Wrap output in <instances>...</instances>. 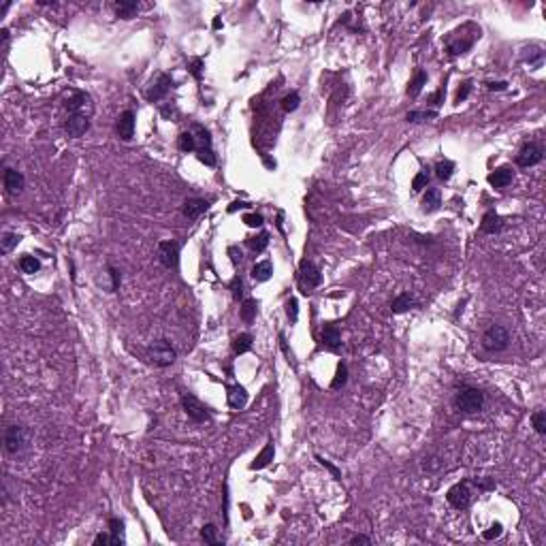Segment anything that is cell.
Here are the masks:
<instances>
[{"label": "cell", "instance_id": "obj_1", "mask_svg": "<svg viewBox=\"0 0 546 546\" xmlns=\"http://www.w3.org/2000/svg\"><path fill=\"white\" fill-rule=\"evenodd\" d=\"M508 344H510V333H508V329H504L501 325L489 327L485 331V335H482V346H485L489 352H501V350H506Z\"/></svg>", "mask_w": 546, "mask_h": 546}, {"label": "cell", "instance_id": "obj_2", "mask_svg": "<svg viewBox=\"0 0 546 546\" xmlns=\"http://www.w3.org/2000/svg\"><path fill=\"white\" fill-rule=\"evenodd\" d=\"M454 404L461 412H465V414H476V412H480L482 406H485V395H482L478 388H463L459 395H456Z\"/></svg>", "mask_w": 546, "mask_h": 546}, {"label": "cell", "instance_id": "obj_3", "mask_svg": "<svg viewBox=\"0 0 546 546\" xmlns=\"http://www.w3.org/2000/svg\"><path fill=\"white\" fill-rule=\"evenodd\" d=\"M149 356H151V363L158 365V367H169L175 363V350L173 346L167 342V339H158L149 346Z\"/></svg>", "mask_w": 546, "mask_h": 546}, {"label": "cell", "instance_id": "obj_4", "mask_svg": "<svg viewBox=\"0 0 546 546\" xmlns=\"http://www.w3.org/2000/svg\"><path fill=\"white\" fill-rule=\"evenodd\" d=\"M299 280H301L303 294H309L311 290L316 288V286H320L322 275L318 271V267L311 263V261H301V265H299Z\"/></svg>", "mask_w": 546, "mask_h": 546}, {"label": "cell", "instance_id": "obj_5", "mask_svg": "<svg viewBox=\"0 0 546 546\" xmlns=\"http://www.w3.org/2000/svg\"><path fill=\"white\" fill-rule=\"evenodd\" d=\"M66 111H68V115H86V118H90L94 113L92 96L86 92H73L66 101Z\"/></svg>", "mask_w": 546, "mask_h": 546}, {"label": "cell", "instance_id": "obj_6", "mask_svg": "<svg viewBox=\"0 0 546 546\" xmlns=\"http://www.w3.org/2000/svg\"><path fill=\"white\" fill-rule=\"evenodd\" d=\"M28 444V431L22 425H11L5 431V448L7 452H20Z\"/></svg>", "mask_w": 546, "mask_h": 546}, {"label": "cell", "instance_id": "obj_7", "mask_svg": "<svg viewBox=\"0 0 546 546\" xmlns=\"http://www.w3.org/2000/svg\"><path fill=\"white\" fill-rule=\"evenodd\" d=\"M182 408H184V412L188 414V418H192L194 423H203V420L209 418L207 408H205L194 395H184L182 397Z\"/></svg>", "mask_w": 546, "mask_h": 546}, {"label": "cell", "instance_id": "obj_8", "mask_svg": "<svg viewBox=\"0 0 546 546\" xmlns=\"http://www.w3.org/2000/svg\"><path fill=\"white\" fill-rule=\"evenodd\" d=\"M542 158H544V151L538 143H525L516 156V165L518 167H533V165L542 163Z\"/></svg>", "mask_w": 546, "mask_h": 546}, {"label": "cell", "instance_id": "obj_9", "mask_svg": "<svg viewBox=\"0 0 546 546\" xmlns=\"http://www.w3.org/2000/svg\"><path fill=\"white\" fill-rule=\"evenodd\" d=\"M446 499H448V504H450L454 510H465V508L470 506V499H472L470 487L465 485V482H459V485H454V487L448 491Z\"/></svg>", "mask_w": 546, "mask_h": 546}, {"label": "cell", "instance_id": "obj_10", "mask_svg": "<svg viewBox=\"0 0 546 546\" xmlns=\"http://www.w3.org/2000/svg\"><path fill=\"white\" fill-rule=\"evenodd\" d=\"M158 258L163 267L167 269H173L177 265V258H180V246L175 241H160L158 244Z\"/></svg>", "mask_w": 546, "mask_h": 546}, {"label": "cell", "instance_id": "obj_11", "mask_svg": "<svg viewBox=\"0 0 546 546\" xmlns=\"http://www.w3.org/2000/svg\"><path fill=\"white\" fill-rule=\"evenodd\" d=\"M64 130L68 132V137H73V139L84 137L86 132L90 130V118H86V115H68L64 122Z\"/></svg>", "mask_w": 546, "mask_h": 546}, {"label": "cell", "instance_id": "obj_12", "mask_svg": "<svg viewBox=\"0 0 546 546\" xmlns=\"http://www.w3.org/2000/svg\"><path fill=\"white\" fill-rule=\"evenodd\" d=\"M171 86H173V79L171 77H169V75H160L156 79V84H151V88L145 92L147 101H151V103L163 101V98L169 94V90H171Z\"/></svg>", "mask_w": 546, "mask_h": 546}, {"label": "cell", "instance_id": "obj_13", "mask_svg": "<svg viewBox=\"0 0 546 546\" xmlns=\"http://www.w3.org/2000/svg\"><path fill=\"white\" fill-rule=\"evenodd\" d=\"M118 135L122 141H130L135 137V113L124 111L118 120Z\"/></svg>", "mask_w": 546, "mask_h": 546}, {"label": "cell", "instance_id": "obj_14", "mask_svg": "<svg viewBox=\"0 0 546 546\" xmlns=\"http://www.w3.org/2000/svg\"><path fill=\"white\" fill-rule=\"evenodd\" d=\"M322 342H325L329 350H339L342 348V335H339L337 325L329 322V325L322 327Z\"/></svg>", "mask_w": 546, "mask_h": 546}, {"label": "cell", "instance_id": "obj_15", "mask_svg": "<svg viewBox=\"0 0 546 546\" xmlns=\"http://www.w3.org/2000/svg\"><path fill=\"white\" fill-rule=\"evenodd\" d=\"M207 209H209V203L205 199H188L184 203V216L188 220H196L199 216H203Z\"/></svg>", "mask_w": 546, "mask_h": 546}, {"label": "cell", "instance_id": "obj_16", "mask_svg": "<svg viewBox=\"0 0 546 546\" xmlns=\"http://www.w3.org/2000/svg\"><path fill=\"white\" fill-rule=\"evenodd\" d=\"M5 188L11 194L22 192V188H24V175L20 171H15V169H7V171H5Z\"/></svg>", "mask_w": 546, "mask_h": 546}, {"label": "cell", "instance_id": "obj_17", "mask_svg": "<svg viewBox=\"0 0 546 546\" xmlns=\"http://www.w3.org/2000/svg\"><path fill=\"white\" fill-rule=\"evenodd\" d=\"M248 404V393L244 386H239V384H235V386H230L228 388V406L232 410H241V408H246Z\"/></svg>", "mask_w": 546, "mask_h": 546}, {"label": "cell", "instance_id": "obj_18", "mask_svg": "<svg viewBox=\"0 0 546 546\" xmlns=\"http://www.w3.org/2000/svg\"><path fill=\"white\" fill-rule=\"evenodd\" d=\"M510 182H512V169L508 167H499L489 175V184L495 188H506Z\"/></svg>", "mask_w": 546, "mask_h": 546}, {"label": "cell", "instance_id": "obj_19", "mask_svg": "<svg viewBox=\"0 0 546 546\" xmlns=\"http://www.w3.org/2000/svg\"><path fill=\"white\" fill-rule=\"evenodd\" d=\"M480 228H482V232H487V235H495V232L504 228V224H501V218L495 211H489V213H485V218H482Z\"/></svg>", "mask_w": 546, "mask_h": 546}, {"label": "cell", "instance_id": "obj_20", "mask_svg": "<svg viewBox=\"0 0 546 546\" xmlns=\"http://www.w3.org/2000/svg\"><path fill=\"white\" fill-rule=\"evenodd\" d=\"M137 11H139V3H135V0H118V3H115V13H118L122 20L135 17Z\"/></svg>", "mask_w": 546, "mask_h": 546}, {"label": "cell", "instance_id": "obj_21", "mask_svg": "<svg viewBox=\"0 0 546 546\" xmlns=\"http://www.w3.org/2000/svg\"><path fill=\"white\" fill-rule=\"evenodd\" d=\"M273 456H275V448H273V444L269 442V444H267L265 448L261 450V454L256 456L254 463L250 465V467H252V470H263V467H267V465L273 461Z\"/></svg>", "mask_w": 546, "mask_h": 546}, {"label": "cell", "instance_id": "obj_22", "mask_svg": "<svg viewBox=\"0 0 546 546\" xmlns=\"http://www.w3.org/2000/svg\"><path fill=\"white\" fill-rule=\"evenodd\" d=\"M416 305V299L412 297V294H408V292H404V294H399V297L395 299L391 303V309L395 311V314H404V311H408V309H412Z\"/></svg>", "mask_w": 546, "mask_h": 546}, {"label": "cell", "instance_id": "obj_23", "mask_svg": "<svg viewBox=\"0 0 546 546\" xmlns=\"http://www.w3.org/2000/svg\"><path fill=\"white\" fill-rule=\"evenodd\" d=\"M271 273H273L271 261H261V263H256L252 267V277H254L256 282H267L271 277Z\"/></svg>", "mask_w": 546, "mask_h": 546}, {"label": "cell", "instance_id": "obj_24", "mask_svg": "<svg viewBox=\"0 0 546 546\" xmlns=\"http://www.w3.org/2000/svg\"><path fill=\"white\" fill-rule=\"evenodd\" d=\"M440 203H442V194L437 188H429V190L425 192L423 196V207L425 211H435L437 207H440Z\"/></svg>", "mask_w": 546, "mask_h": 546}, {"label": "cell", "instance_id": "obj_25", "mask_svg": "<svg viewBox=\"0 0 546 546\" xmlns=\"http://www.w3.org/2000/svg\"><path fill=\"white\" fill-rule=\"evenodd\" d=\"M425 86H427V73H425V70H418V73L414 75V79L410 82V86H408V94L412 98H416L420 92H423Z\"/></svg>", "mask_w": 546, "mask_h": 546}, {"label": "cell", "instance_id": "obj_26", "mask_svg": "<svg viewBox=\"0 0 546 546\" xmlns=\"http://www.w3.org/2000/svg\"><path fill=\"white\" fill-rule=\"evenodd\" d=\"M177 147H180L184 154H188V151H196V137H194V132H182L180 139H177Z\"/></svg>", "mask_w": 546, "mask_h": 546}, {"label": "cell", "instance_id": "obj_27", "mask_svg": "<svg viewBox=\"0 0 546 546\" xmlns=\"http://www.w3.org/2000/svg\"><path fill=\"white\" fill-rule=\"evenodd\" d=\"M232 350H235L237 354H244L248 350H252V335H250V333L237 335L235 342H232Z\"/></svg>", "mask_w": 546, "mask_h": 546}, {"label": "cell", "instance_id": "obj_28", "mask_svg": "<svg viewBox=\"0 0 546 546\" xmlns=\"http://www.w3.org/2000/svg\"><path fill=\"white\" fill-rule=\"evenodd\" d=\"M20 269L24 271V273H28V275H32V273H37L39 269H41V263L37 261V258L34 256H22L20 258Z\"/></svg>", "mask_w": 546, "mask_h": 546}, {"label": "cell", "instance_id": "obj_29", "mask_svg": "<svg viewBox=\"0 0 546 546\" xmlns=\"http://www.w3.org/2000/svg\"><path fill=\"white\" fill-rule=\"evenodd\" d=\"M201 538L207 542V544H213V546H218L222 544V540L218 538V529H216V525H203V529H201Z\"/></svg>", "mask_w": 546, "mask_h": 546}, {"label": "cell", "instance_id": "obj_30", "mask_svg": "<svg viewBox=\"0 0 546 546\" xmlns=\"http://www.w3.org/2000/svg\"><path fill=\"white\" fill-rule=\"evenodd\" d=\"M256 307H258V303L254 299L244 301V305H241V320H244V322H252L256 318Z\"/></svg>", "mask_w": 546, "mask_h": 546}, {"label": "cell", "instance_id": "obj_31", "mask_svg": "<svg viewBox=\"0 0 546 546\" xmlns=\"http://www.w3.org/2000/svg\"><path fill=\"white\" fill-rule=\"evenodd\" d=\"M452 173H454V165L450 163V160H442V163H437V167H435V175L440 177L442 182L450 180Z\"/></svg>", "mask_w": 546, "mask_h": 546}, {"label": "cell", "instance_id": "obj_32", "mask_svg": "<svg viewBox=\"0 0 546 546\" xmlns=\"http://www.w3.org/2000/svg\"><path fill=\"white\" fill-rule=\"evenodd\" d=\"M346 382H348V367L344 363H339L337 371H335V378H333V382H331V388L337 391V388H342Z\"/></svg>", "mask_w": 546, "mask_h": 546}, {"label": "cell", "instance_id": "obj_33", "mask_svg": "<svg viewBox=\"0 0 546 546\" xmlns=\"http://www.w3.org/2000/svg\"><path fill=\"white\" fill-rule=\"evenodd\" d=\"M248 246H250V250H254V252H265V248L269 246V232H261L258 237L248 239Z\"/></svg>", "mask_w": 546, "mask_h": 546}, {"label": "cell", "instance_id": "obj_34", "mask_svg": "<svg viewBox=\"0 0 546 546\" xmlns=\"http://www.w3.org/2000/svg\"><path fill=\"white\" fill-rule=\"evenodd\" d=\"M17 241H20V237L15 235V232H5L3 239H0V252L3 254H9L11 250L17 246Z\"/></svg>", "mask_w": 546, "mask_h": 546}, {"label": "cell", "instance_id": "obj_35", "mask_svg": "<svg viewBox=\"0 0 546 546\" xmlns=\"http://www.w3.org/2000/svg\"><path fill=\"white\" fill-rule=\"evenodd\" d=\"M531 423H533V429L538 431L540 435H546V412L544 410H538L535 414L531 416Z\"/></svg>", "mask_w": 546, "mask_h": 546}, {"label": "cell", "instance_id": "obj_36", "mask_svg": "<svg viewBox=\"0 0 546 546\" xmlns=\"http://www.w3.org/2000/svg\"><path fill=\"white\" fill-rule=\"evenodd\" d=\"M299 103H301V98H299V94L297 92H290V94H286L284 98H282V109L284 111H294L299 107Z\"/></svg>", "mask_w": 546, "mask_h": 546}, {"label": "cell", "instance_id": "obj_37", "mask_svg": "<svg viewBox=\"0 0 546 546\" xmlns=\"http://www.w3.org/2000/svg\"><path fill=\"white\" fill-rule=\"evenodd\" d=\"M435 111H410L406 115L408 122H427V120H433L435 118Z\"/></svg>", "mask_w": 546, "mask_h": 546}, {"label": "cell", "instance_id": "obj_38", "mask_svg": "<svg viewBox=\"0 0 546 546\" xmlns=\"http://www.w3.org/2000/svg\"><path fill=\"white\" fill-rule=\"evenodd\" d=\"M316 461H318V463L322 465V467H327V470H329L331 474H333V478H335V480H342V472H339V470H337V467H335V465H333V463H331V461H327V459H325V456H320V454H316Z\"/></svg>", "mask_w": 546, "mask_h": 546}, {"label": "cell", "instance_id": "obj_39", "mask_svg": "<svg viewBox=\"0 0 546 546\" xmlns=\"http://www.w3.org/2000/svg\"><path fill=\"white\" fill-rule=\"evenodd\" d=\"M501 533H504V527H501V523H493L485 533H482V538H485V540H495V538H499Z\"/></svg>", "mask_w": 546, "mask_h": 546}, {"label": "cell", "instance_id": "obj_40", "mask_svg": "<svg viewBox=\"0 0 546 546\" xmlns=\"http://www.w3.org/2000/svg\"><path fill=\"white\" fill-rule=\"evenodd\" d=\"M199 160L203 165H207V167H213L216 165V154H213V149H199Z\"/></svg>", "mask_w": 546, "mask_h": 546}, {"label": "cell", "instance_id": "obj_41", "mask_svg": "<svg viewBox=\"0 0 546 546\" xmlns=\"http://www.w3.org/2000/svg\"><path fill=\"white\" fill-rule=\"evenodd\" d=\"M286 314H288L290 322H297V318H299V303H297V299H288V303H286Z\"/></svg>", "mask_w": 546, "mask_h": 546}, {"label": "cell", "instance_id": "obj_42", "mask_svg": "<svg viewBox=\"0 0 546 546\" xmlns=\"http://www.w3.org/2000/svg\"><path fill=\"white\" fill-rule=\"evenodd\" d=\"M244 222H246L248 226L258 228V226H263V216H261V213H246V216H244Z\"/></svg>", "mask_w": 546, "mask_h": 546}, {"label": "cell", "instance_id": "obj_43", "mask_svg": "<svg viewBox=\"0 0 546 546\" xmlns=\"http://www.w3.org/2000/svg\"><path fill=\"white\" fill-rule=\"evenodd\" d=\"M230 290H232V297H235V299H241V297H244V282H241V277H232Z\"/></svg>", "mask_w": 546, "mask_h": 546}, {"label": "cell", "instance_id": "obj_44", "mask_svg": "<svg viewBox=\"0 0 546 546\" xmlns=\"http://www.w3.org/2000/svg\"><path fill=\"white\" fill-rule=\"evenodd\" d=\"M470 92H472V82L461 84V88H459V92H456V98H454V101H456V103H463L465 98L470 96Z\"/></svg>", "mask_w": 546, "mask_h": 546}, {"label": "cell", "instance_id": "obj_45", "mask_svg": "<svg viewBox=\"0 0 546 546\" xmlns=\"http://www.w3.org/2000/svg\"><path fill=\"white\" fill-rule=\"evenodd\" d=\"M427 173H418L416 177H414V182H412V188H414V192H420L423 190V188H427Z\"/></svg>", "mask_w": 546, "mask_h": 546}, {"label": "cell", "instance_id": "obj_46", "mask_svg": "<svg viewBox=\"0 0 546 546\" xmlns=\"http://www.w3.org/2000/svg\"><path fill=\"white\" fill-rule=\"evenodd\" d=\"M109 531L115 533V535H124V521H120V518H111L109 521Z\"/></svg>", "mask_w": 546, "mask_h": 546}, {"label": "cell", "instance_id": "obj_47", "mask_svg": "<svg viewBox=\"0 0 546 546\" xmlns=\"http://www.w3.org/2000/svg\"><path fill=\"white\" fill-rule=\"evenodd\" d=\"M109 275H111V290H118L120 284H122V275L115 267H109Z\"/></svg>", "mask_w": 546, "mask_h": 546}, {"label": "cell", "instance_id": "obj_48", "mask_svg": "<svg viewBox=\"0 0 546 546\" xmlns=\"http://www.w3.org/2000/svg\"><path fill=\"white\" fill-rule=\"evenodd\" d=\"M201 68H203V60H201V58H194L192 64H190V73H192L196 79H201Z\"/></svg>", "mask_w": 546, "mask_h": 546}, {"label": "cell", "instance_id": "obj_49", "mask_svg": "<svg viewBox=\"0 0 546 546\" xmlns=\"http://www.w3.org/2000/svg\"><path fill=\"white\" fill-rule=\"evenodd\" d=\"M487 88H489V90H497V92H501V90H506V88H508V84H506V82H489Z\"/></svg>", "mask_w": 546, "mask_h": 546}, {"label": "cell", "instance_id": "obj_50", "mask_svg": "<svg viewBox=\"0 0 546 546\" xmlns=\"http://www.w3.org/2000/svg\"><path fill=\"white\" fill-rule=\"evenodd\" d=\"M350 544H371V540L367 538V535H354V538L350 540Z\"/></svg>", "mask_w": 546, "mask_h": 546}, {"label": "cell", "instance_id": "obj_51", "mask_svg": "<svg viewBox=\"0 0 546 546\" xmlns=\"http://www.w3.org/2000/svg\"><path fill=\"white\" fill-rule=\"evenodd\" d=\"M0 39H3V49L7 51V49H9V30H7V28L0 30Z\"/></svg>", "mask_w": 546, "mask_h": 546}, {"label": "cell", "instance_id": "obj_52", "mask_svg": "<svg viewBox=\"0 0 546 546\" xmlns=\"http://www.w3.org/2000/svg\"><path fill=\"white\" fill-rule=\"evenodd\" d=\"M241 207H248V203H244V201H235V203H232L230 207H228V211L232 213V211H237V209H241Z\"/></svg>", "mask_w": 546, "mask_h": 546}, {"label": "cell", "instance_id": "obj_53", "mask_svg": "<svg viewBox=\"0 0 546 546\" xmlns=\"http://www.w3.org/2000/svg\"><path fill=\"white\" fill-rule=\"evenodd\" d=\"M442 96H444V90H440V92H437V94L433 96V105H435V107H437V105H442V103H440V101H442Z\"/></svg>", "mask_w": 546, "mask_h": 546}, {"label": "cell", "instance_id": "obj_54", "mask_svg": "<svg viewBox=\"0 0 546 546\" xmlns=\"http://www.w3.org/2000/svg\"><path fill=\"white\" fill-rule=\"evenodd\" d=\"M211 26H213V30H220V28H222V20H220V17H216Z\"/></svg>", "mask_w": 546, "mask_h": 546}, {"label": "cell", "instance_id": "obj_55", "mask_svg": "<svg viewBox=\"0 0 546 546\" xmlns=\"http://www.w3.org/2000/svg\"><path fill=\"white\" fill-rule=\"evenodd\" d=\"M265 165L269 167V169H275V160H271V158H265Z\"/></svg>", "mask_w": 546, "mask_h": 546}]
</instances>
